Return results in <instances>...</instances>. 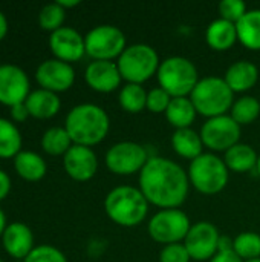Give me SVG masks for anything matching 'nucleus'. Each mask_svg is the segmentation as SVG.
Masks as SVG:
<instances>
[{
	"label": "nucleus",
	"mask_w": 260,
	"mask_h": 262,
	"mask_svg": "<svg viewBox=\"0 0 260 262\" xmlns=\"http://www.w3.org/2000/svg\"><path fill=\"white\" fill-rule=\"evenodd\" d=\"M139 190L149 204L162 209H179L190 189L187 172L173 160L150 157L139 172Z\"/></svg>",
	"instance_id": "f257e3e1"
},
{
	"label": "nucleus",
	"mask_w": 260,
	"mask_h": 262,
	"mask_svg": "<svg viewBox=\"0 0 260 262\" xmlns=\"http://www.w3.org/2000/svg\"><path fill=\"white\" fill-rule=\"evenodd\" d=\"M64 129L74 144L92 147L107 137L110 118L101 106L81 103L74 106L66 115Z\"/></svg>",
	"instance_id": "f03ea898"
},
{
	"label": "nucleus",
	"mask_w": 260,
	"mask_h": 262,
	"mask_svg": "<svg viewBox=\"0 0 260 262\" xmlns=\"http://www.w3.org/2000/svg\"><path fill=\"white\" fill-rule=\"evenodd\" d=\"M149 201L133 186H118L112 189L104 200V210L110 221L121 227H135L146 221Z\"/></svg>",
	"instance_id": "7ed1b4c3"
},
{
	"label": "nucleus",
	"mask_w": 260,
	"mask_h": 262,
	"mask_svg": "<svg viewBox=\"0 0 260 262\" xmlns=\"http://www.w3.org/2000/svg\"><path fill=\"white\" fill-rule=\"evenodd\" d=\"M190 100L199 115L208 118L227 115L234 103V92L221 77H205L198 81Z\"/></svg>",
	"instance_id": "20e7f679"
},
{
	"label": "nucleus",
	"mask_w": 260,
	"mask_h": 262,
	"mask_svg": "<svg viewBox=\"0 0 260 262\" xmlns=\"http://www.w3.org/2000/svg\"><path fill=\"white\" fill-rule=\"evenodd\" d=\"M187 175L190 186H193L199 193L216 195L227 187L230 170L221 157L208 152L190 161Z\"/></svg>",
	"instance_id": "39448f33"
},
{
	"label": "nucleus",
	"mask_w": 260,
	"mask_h": 262,
	"mask_svg": "<svg viewBox=\"0 0 260 262\" xmlns=\"http://www.w3.org/2000/svg\"><path fill=\"white\" fill-rule=\"evenodd\" d=\"M156 77L159 86L173 98L190 97L195 86L201 80L195 63L181 55H173L162 60Z\"/></svg>",
	"instance_id": "423d86ee"
},
{
	"label": "nucleus",
	"mask_w": 260,
	"mask_h": 262,
	"mask_svg": "<svg viewBox=\"0 0 260 262\" xmlns=\"http://www.w3.org/2000/svg\"><path fill=\"white\" fill-rule=\"evenodd\" d=\"M118 69L127 83L143 84L158 74L159 69V55L155 48L146 43L130 45L118 57Z\"/></svg>",
	"instance_id": "0eeeda50"
},
{
	"label": "nucleus",
	"mask_w": 260,
	"mask_h": 262,
	"mask_svg": "<svg viewBox=\"0 0 260 262\" xmlns=\"http://www.w3.org/2000/svg\"><path fill=\"white\" fill-rule=\"evenodd\" d=\"M192 227L190 218L181 209H162L156 212L147 226L149 236L159 244H178L185 239Z\"/></svg>",
	"instance_id": "6e6552de"
},
{
	"label": "nucleus",
	"mask_w": 260,
	"mask_h": 262,
	"mask_svg": "<svg viewBox=\"0 0 260 262\" xmlns=\"http://www.w3.org/2000/svg\"><path fill=\"white\" fill-rule=\"evenodd\" d=\"M86 54L92 60L112 61L127 48L124 32L113 25H98L84 35Z\"/></svg>",
	"instance_id": "1a4fd4ad"
},
{
	"label": "nucleus",
	"mask_w": 260,
	"mask_h": 262,
	"mask_svg": "<svg viewBox=\"0 0 260 262\" xmlns=\"http://www.w3.org/2000/svg\"><path fill=\"white\" fill-rule=\"evenodd\" d=\"M149 158L150 155L143 144L135 141H120L106 152L104 161L112 173L130 177L135 173L139 175Z\"/></svg>",
	"instance_id": "9d476101"
},
{
	"label": "nucleus",
	"mask_w": 260,
	"mask_h": 262,
	"mask_svg": "<svg viewBox=\"0 0 260 262\" xmlns=\"http://www.w3.org/2000/svg\"><path fill=\"white\" fill-rule=\"evenodd\" d=\"M201 138L204 147L213 152H227L241 140V126L227 114L208 118L201 127Z\"/></svg>",
	"instance_id": "9b49d317"
},
{
	"label": "nucleus",
	"mask_w": 260,
	"mask_h": 262,
	"mask_svg": "<svg viewBox=\"0 0 260 262\" xmlns=\"http://www.w3.org/2000/svg\"><path fill=\"white\" fill-rule=\"evenodd\" d=\"M221 233L208 221H199L192 224L188 235L184 239V246L193 261H210L219 250Z\"/></svg>",
	"instance_id": "f8f14e48"
},
{
	"label": "nucleus",
	"mask_w": 260,
	"mask_h": 262,
	"mask_svg": "<svg viewBox=\"0 0 260 262\" xmlns=\"http://www.w3.org/2000/svg\"><path fill=\"white\" fill-rule=\"evenodd\" d=\"M29 94L31 89L28 74L17 64H0V103L12 107L25 103Z\"/></svg>",
	"instance_id": "ddd939ff"
},
{
	"label": "nucleus",
	"mask_w": 260,
	"mask_h": 262,
	"mask_svg": "<svg viewBox=\"0 0 260 262\" xmlns=\"http://www.w3.org/2000/svg\"><path fill=\"white\" fill-rule=\"evenodd\" d=\"M35 80L41 89L58 94L72 88L75 81V71L70 63L58 58H48L38 64Z\"/></svg>",
	"instance_id": "4468645a"
},
{
	"label": "nucleus",
	"mask_w": 260,
	"mask_h": 262,
	"mask_svg": "<svg viewBox=\"0 0 260 262\" xmlns=\"http://www.w3.org/2000/svg\"><path fill=\"white\" fill-rule=\"evenodd\" d=\"M49 48L54 58L66 63H74L86 55L84 35L70 26H63L54 31L49 37Z\"/></svg>",
	"instance_id": "2eb2a0df"
},
{
	"label": "nucleus",
	"mask_w": 260,
	"mask_h": 262,
	"mask_svg": "<svg viewBox=\"0 0 260 262\" xmlns=\"http://www.w3.org/2000/svg\"><path fill=\"white\" fill-rule=\"evenodd\" d=\"M64 172L74 181H89L95 177L98 170V158L92 147L74 144L63 157Z\"/></svg>",
	"instance_id": "dca6fc26"
},
{
	"label": "nucleus",
	"mask_w": 260,
	"mask_h": 262,
	"mask_svg": "<svg viewBox=\"0 0 260 262\" xmlns=\"http://www.w3.org/2000/svg\"><path fill=\"white\" fill-rule=\"evenodd\" d=\"M84 80L90 89L101 94H109L121 86L123 77L116 63L93 60L87 64L84 71Z\"/></svg>",
	"instance_id": "f3484780"
},
{
	"label": "nucleus",
	"mask_w": 260,
	"mask_h": 262,
	"mask_svg": "<svg viewBox=\"0 0 260 262\" xmlns=\"http://www.w3.org/2000/svg\"><path fill=\"white\" fill-rule=\"evenodd\" d=\"M2 244L5 252L15 258L25 261V258L34 250V233L23 223H11L6 226L2 235Z\"/></svg>",
	"instance_id": "a211bd4d"
},
{
	"label": "nucleus",
	"mask_w": 260,
	"mask_h": 262,
	"mask_svg": "<svg viewBox=\"0 0 260 262\" xmlns=\"http://www.w3.org/2000/svg\"><path fill=\"white\" fill-rule=\"evenodd\" d=\"M224 80L233 92H247L257 84L259 68L253 61L238 60L227 69Z\"/></svg>",
	"instance_id": "6ab92c4d"
},
{
	"label": "nucleus",
	"mask_w": 260,
	"mask_h": 262,
	"mask_svg": "<svg viewBox=\"0 0 260 262\" xmlns=\"http://www.w3.org/2000/svg\"><path fill=\"white\" fill-rule=\"evenodd\" d=\"M25 104L28 107L29 115L38 120H48V118L55 117L61 107L58 94L41 89V88L31 91Z\"/></svg>",
	"instance_id": "aec40b11"
},
{
	"label": "nucleus",
	"mask_w": 260,
	"mask_h": 262,
	"mask_svg": "<svg viewBox=\"0 0 260 262\" xmlns=\"http://www.w3.org/2000/svg\"><path fill=\"white\" fill-rule=\"evenodd\" d=\"M205 40L207 45L215 51H228L236 41H239L236 25L219 17L208 25L205 31Z\"/></svg>",
	"instance_id": "412c9836"
},
{
	"label": "nucleus",
	"mask_w": 260,
	"mask_h": 262,
	"mask_svg": "<svg viewBox=\"0 0 260 262\" xmlns=\"http://www.w3.org/2000/svg\"><path fill=\"white\" fill-rule=\"evenodd\" d=\"M14 170L15 173L26 181H40L48 170L46 161L41 155L32 150H21L14 157Z\"/></svg>",
	"instance_id": "4be33fe9"
},
{
	"label": "nucleus",
	"mask_w": 260,
	"mask_h": 262,
	"mask_svg": "<svg viewBox=\"0 0 260 262\" xmlns=\"http://www.w3.org/2000/svg\"><path fill=\"white\" fill-rule=\"evenodd\" d=\"M172 147L179 157L190 161L196 160L199 155L204 154V143L201 134L193 130L192 127L176 129L172 135Z\"/></svg>",
	"instance_id": "5701e85b"
},
{
	"label": "nucleus",
	"mask_w": 260,
	"mask_h": 262,
	"mask_svg": "<svg viewBox=\"0 0 260 262\" xmlns=\"http://www.w3.org/2000/svg\"><path fill=\"white\" fill-rule=\"evenodd\" d=\"M257 160L259 155L254 150V147L245 143H238L236 146H233L224 154V161L228 170L236 173H245L256 169Z\"/></svg>",
	"instance_id": "b1692460"
},
{
	"label": "nucleus",
	"mask_w": 260,
	"mask_h": 262,
	"mask_svg": "<svg viewBox=\"0 0 260 262\" xmlns=\"http://www.w3.org/2000/svg\"><path fill=\"white\" fill-rule=\"evenodd\" d=\"M196 107L192 103L190 97H176L172 98L167 111L166 118L175 129H188L196 120Z\"/></svg>",
	"instance_id": "393cba45"
},
{
	"label": "nucleus",
	"mask_w": 260,
	"mask_h": 262,
	"mask_svg": "<svg viewBox=\"0 0 260 262\" xmlns=\"http://www.w3.org/2000/svg\"><path fill=\"white\" fill-rule=\"evenodd\" d=\"M238 40L250 51H260V9H248L236 23Z\"/></svg>",
	"instance_id": "a878e982"
},
{
	"label": "nucleus",
	"mask_w": 260,
	"mask_h": 262,
	"mask_svg": "<svg viewBox=\"0 0 260 262\" xmlns=\"http://www.w3.org/2000/svg\"><path fill=\"white\" fill-rule=\"evenodd\" d=\"M118 103L123 111L129 114H139L147 106V91L143 88V84L126 83L120 89Z\"/></svg>",
	"instance_id": "bb28decb"
},
{
	"label": "nucleus",
	"mask_w": 260,
	"mask_h": 262,
	"mask_svg": "<svg viewBox=\"0 0 260 262\" xmlns=\"http://www.w3.org/2000/svg\"><path fill=\"white\" fill-rule=\"evenodd\" d=\"M21 134L15 123L0 117V158H14L21 152Z\"/></svg>",
	"instance_id": "cd10ccee"
},
{
	"label": "nucleus",
	"mask_w": 260,
	"mask_h": 262,
	"mask_svg": "<svg viewBox=\"0 0 260 262\" xmlns=\"http://www.w3.org/2000/svg\"><path fill=\"white\" fill-rule=\"evenodd\" d=\"M41 149L52 155V157H58V155H63L74 146L67 130L64 127H60V126H54V127H49L43 135H41Z\"/></svg>",
	"instance_id": "c85d7f7f"
},
{
	"label": "nucleus",
	"mask_w": 260,
	"mask_h": 262,
	"mask_svg": "<svg viewBox=\"0 0 260 262\" xmlns=\"http://www.w3.org/2000/svg\"><path fill=\"white\" fill-rule=\"evenodd\" d=\"M260 115L259 100L253 95H242L238 98L230 111V117L242 127L254 123Z\"/></svg>",
	"instance_id": "c756f323"
},
{
	"label": "nucleus",
	"mask_w": 260,
	"mask_h": 262,
	"mask_svg": "<svg viewBox=\"0 0 260 262\" xmlns=\"http://www.w3.org/2000/svg\"><path fill=\"white\" fill-rule=\"evenodd\" d=\"M233 250L242 261L260 258V235L256 232H242L233 239Z\"/></svg>",
	"instance_id": "7c9ffc66"
},
{
	"label": "nucleus",
	"mask_w": 260,
	"mask_h": 262,
	"mask_svg": "<svg viewBox=\"0 0 260 262\" xmlns=\"http://www.w3.org/2000/svg\"><path fill=\"white\" fill-rule=\"evenodd\" d=\"M66 18V9H63L57 2L44 5L38 12V25L41 29L49 31L51 34L63 28Z\"/></svg>",
	"instance_id": "2f4dec72"
},
{
	"label": "nucleus",
	"mask_w": 260,
	"mask_h": 262,
	"mask_svg": "<svg viewBox=\"0 0 260 262\" xmlns=\"http://www.w3.org/2000/svg\"><path fill=\"white\" fill-rule=\"evenodd\" d=\"M23 262H67L64 253L54 246L41 244L35 246L34 250L25 258Z\"/></svg>",
	"instance_id": "473e14b6"
},
{
	"label": "nucleus",
	"mask_w": 260,
	"mask_h": 262,
	"mask_svg": "<svg viewBox=\"0 0 260 262\" xmlns=\"http://www.w3.org/2000/svg\"><path fill=\"white\" fill-rule=\"evenodd\" d=\"M172 95L164 91L161 86L153 88L147 92V106L146 109L150 111L152 114H166L170 101H172Z\"/></svg>",
	"instance_id": "72a5a7b5"
},
{
	"label": "nucleus",
	"mask_w": 260,
	"mask_h": 262,
	"mask_svg": "<svg viewBox=\"0 0 260 262\" xmlns=\"http://www.w3.org/2000/svg\"><path fill=\"white\" fill-rule=\"evenodd\" d=\"M219 15L221 18L227 20V21H231V23H238L244 15L245 12L248 11L247 9V5L242 2V0H222L219 3Z\"/></svg>",
	"instance_id": "f704fd0d"
},
{
	"label": "nucleus",
	"mask_w": 260,
	"mask_h": 262,
	"mask_svg": "<svg viewBox=\"0 0 260 262\" xmlns=\"http://www.w3.org/2000/svg\"><path fill=\"white\" fill-rule=\"evenodd\" d=\"M192 258L184 246V243L164 246L159 252V262H190Z\"/></svg>",
	"instance_id": "c9c22d12"
},
{
	"label": "nucleus",
	"mask_w": 260,
	"mask_h": 262,
	"mask_svg": "<svg viewBox=\"0 0 260 262\" xmlns=\"http://www.w3.org/2000/svg\"><path fill=\"white\" fill-rule=\"evenodd\" d=\"M11 117H12V120H14L15 123H23V121H26L31 115H29V112H28L26 104H25V103H20V104H15V106L11 107Z\"/></svg>",
	"instance_id": "e433bc0d"
},
{
	"label": "nucleus",
	"mask_w": 260,
	"mask_h": 262,
	"mask_svg": "<svg viewBox=\"0 0 260 262\" xmlns=\"http://www.w3.org/2000/svg\"><path fill=\"white\" fill-rule=\"evenodd\" d=\"M208 262H244L236 253L234 250H219Z\"/></svg>",
	"instance_id": "4c0bfd02"
},
{
	"label": "nucleus",
	"mask_w": 260,
	"mask_h": 262,
	"mask_svg": "<svg viewBox=\"0 0 260 262\" xmlns=\"http://www.w3.org/2000/svg\"><path fill=\"white\" fill-rule=\"evenodd\" d=\"M9 190H11V178L5 170L0 169V201H3L9 195Z\"/></svg>",
	"instance_id": "58836bf2"
},
{
	"label": "nucleus",
	"mask_w": 260,
	"mask_h": 262,
	"mask_svg": "<svg viewBox=\"0 0 260 262\" xmlns=\"http://www.w3.org/2000/svg\"><path fill=\"white\" fill-rule=\"evenodd\" d=\"M6 34H8V18L0 11V41L6 37Z\"/></svg>",
	"instance_id": "ea45409f"
},
{
	"label": "nucleus",
	"mask_w": 260,
	"mask_h": 262,
	"mask_svg": "<svg viewBox=\"0 0 260 262\" xmlns=\"http://www.w3.org/2000/svg\"><path fill=\"white\" fill-rule=\"evenodd\" d=\"M63 9H67V8H74V6H78L80 5V0H55Z\"/></svg>",
	"instance_id": "a19ab883"
},
{
	"label": "nucleus",
	"mask_w": 260,
	"mask_h": 262,
	"mask_svg": "<svg viewBox=\"0 0 260 262\" xmlns=\"http://www.w3.org/2000/svg\"><path fill=\"white\" fill-rule=\"evenodd\" d=\"M6 216H5V213H3V210L0 209V238H2V235H3V232H5V229H6Z\"/></svg>",
	"instance_id": "79ce46f5"
},
{
	"label": "nucleus",
	"mask_w": 260,
	"mask_h": 262,
	"mask_svg": "<svg viewBox=\"0 0 260 262\" xmlns=\"http://www.w3.org/2000/svg\"><path fill=\"white\" fill-rule=\"evenodd\" d=\"M256 170H257V173H259V177H260V155H259V160H257V166H256Z\"/></svg>",
	"instance_id": "37998d69"
},
{
	"label": "nucleus",
	"mask_w": 260,
	"mask_h": 262,
	"mask_svg": "<svg viewBox=\"0 0 260 262\" xmlns=\"http://www.w3.org/2000/svg\"><path fill=\"white\" fill-rule=\"evenodd\" d=\"M245 262H260V258H257V259H251V261H245Z\"/></svg>",
	"instance_id": "c03bdc74"
}]
</instances>
